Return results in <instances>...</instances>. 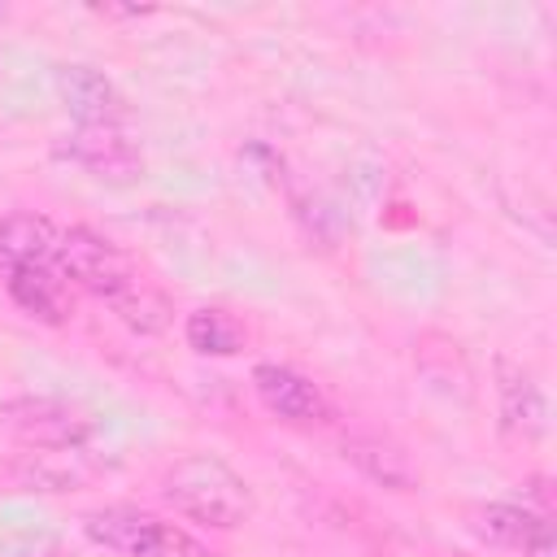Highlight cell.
I'll return each mask as SVG.
<instances>
[{"label": "cell", "mask_w": 557, "mask_h": 557, "mask_svg": "<svg viewBox=\"0 0 557 557\" xmlns=\"http://www.w3.org/2000/svg\"><path fill=\"white\" fill-rule=\"evenodd\" d=\"M161 496L183 518L205 522L213 531H235L252 518V487L222 457H209V453L178 457L161 474Z\"/></svg>", "instance_id": "cell-1"}, {"label": "cell", "mask_w": 557, "mask_h": 557, "mask_svg": "<svg viewBox=\"0 0 557 557\" xmlns=\"http://www.w3.org/2000/svg\"><path fill=\"white\" fill-rule=\"evenodd\" d=\"M83 531L122 553V557H213L191 531L174 527V522H161L144 509H126V505H113V509H100L83 522Z\"/></svg>", "instance_id": "cell-2"}, {"label": "cell", "mask_w": 557, "mask_h": 557, "mask_svg": "<svg viewBox=\"0 0 557 557\" xmlns=\"http://www.w3.org/2000/svg\"><path fill=\"white\" fill-rule=\"evenodd\" d=\"M91 426L87 409L61 396H17L0 405V431L22 448H83Z\"/></svg>", "instance_id": "cell-3"}, {"label": "cell", "mask_w": 557, "mask_h": 557, "mask_svg": "<svg viewBox=\"0 0 557 557\" xmlns=\"http://www.w3.org/2000/svg\"><path fill=\"white\" fill-rule=\"evenodd\" d=\"M57 270H61L70 283H78V287H87L91 296H100V300H113L126 283L139 278L135 261H131L117 244H109L104 235H96V231H87V226L61 231Z\"/></svg>", "instance_id": "cell-4"}, {"label": "cell", "mask_w": 557, "mask_h": 557, "mask_svg": "<svg viewBox=\"0 0 557 557\" xmlns=\"http://www.w3.org/2000/svg\"><path fill=\"white\" fill-rule=\"evenodd\" d=\"M57 152L70 157L78 170H87L91 178L113 183V187H126L144 174V152L122 126H74L57 144Z\"/></svg>", "instance_id": "cell-5"}, {"label": "cell", "mask_w": 557, "mask_h": 557, "mask_svg": "<svg viewBox=\"0 0 557 557\" xmlns=\"http://www.w3.org/2000/svg\"><path fill=\"white\" fill-rule=\"evenodd\" d=\"M100 470L104 466L83 448H26L9 466V479L26 492H78V487H91Z\"/></svg>", "instance_id": "cell-6"}, {"label": "cell", "mask_w": 557, "mask_h": 557, "mask_svg": "<svg viewBox=\"0 0 557 557\" xmlns=\"http://www.w3.org/2000/svg\"><path fill=\"white\" fill-rule=\"evenodd\" d=\"M57 96L78 126H122V117H126V100L113 87V78L91 65H61Z\"/></svg>", "instance_id": "cell-7"}, {"label": "cell", "mask_w": 557, "mask_h": 557, "mask_svg": "<svg viewBox=\"0 0 557 557\" xmlns=\"http://www.w3.org/2000/svg\"><path fill=\"white\" fill-rule=\"evenodd\" d=\"M252 387H257L261 405H265L274 418H283V422L309 426V422H326V418H331L326 396H322L305 374H296V370H287V366L261 361V366L252 370Z\"/></svg>", "instance_id": "cell-8"}, {"label": "cell", "mask_w": 557, "mask_h": 557, "mask_svg": "<svg viewBox=\"0 0 557 557\" xmlns=\"http://www.w3.org/2000/svg\"><path fill=\"white\" fill-rule=\"evenodd\" d=\"M496 400H500V426L513 440H540L548 431V400L540 383L509 357H496Z\"/></svg>", "instance_id": "cell-9"}, {"label": "cell", "mask_w": 557, "mask_h": 557, "mask_svg": "<svg viewBox=\"0 0 557 557\" xmlns=\"http://www.w3.org/2000/svg\"><path fill=\"white\" fill-rule=\"evenodd\" d=\"M466 527L474 531V540L492 544V548H527L544 527L548 513H535L527 505H509V500H492V505H474L466 513Z\"/></svg>", "instance_id": "cell-10"}, {"label": "cell", "mask_w": 557, "mask_h": 557, "mask_svg": "<svg viewBox=\"0 0 557 557\" xmlns=\"http://www.w3.org/2000/svg\"><path fill=\"white\" fill-rule=\"evenodd\" d=\"M61 231L44 213H9L0 218V265L26 270V265H52L57 261Z\"/></svg>", "instance_id": "cell-11"}, {"label": "cell", "mask_w": 557, "mask_h": 557, "mask_svg": "<svg viewBox=\"0 0 557 557\" xmlns=\"http://www.w3.org/2000/svg\"><path fill=\"white\" fill-rule=\"evenodd\" d=\"M9 296L39 322H52L61 326L74 309V296H70V278L52 265H26V270H9Z\"/></svg>", "instance_id": "cell-12"}, {"label": "cell", "mask_w": 557, "mask_h": 557, "mask_svg": "<svg viewBox=\"0 0 557 557\" xmlns=\"http://www.w3.org/2000/svg\"><path fill=\"white\" fill-rule=\"evenodd\" d=\"M344 457L374 483L392 487V492H409L418 483V470L409 461V453L383 435H348L344 440Z\"/></svg>", "instance_id": "cell-13"}, {"label": "cell", "mask_w": 557, "mask_h": 557, "mask_svg": "<svg viewBox=\"0 0 557 557\" xmlns=\"http://www.w3.org/2000/svg\"><path fill=\"white\" fill-rule=\"evenodd\" d=\"M109 309L135 331V335H161L170 322H174V305H170V296L152 283V278H135V283H126L113 300H109Z\"/></svg>", "instance_id": "cell-14"}, {"label": "cell", "mask_w": 557, "mask_h": 557, "mask_svg": "<svg viewBox=\"0 0 557 557\" xmlns=\"http://www.w3.org/2000/svg\"><path fill=\"white\" fill-rule=\"evenodd\" d=\"M187 348H196L200 357H231L244 348V326L226 313V309H196L187 313Z\"/></svg>", "instance_id": "cell-15"}, {"label": "cell", "mask_w": 557, "mask_h": 557, "mask_svg": "<svg viewBox=\"0 0 557 557\" xmlns=\"http://www.w3.org/2000/svg\"><path fill=\"white\" fill-rule=\"evenodd\" d=\"M522 557H557V540H553V527H544L527 548H522Z\"/></svg>", "instance_id": "cell-16"}]
</instances>
